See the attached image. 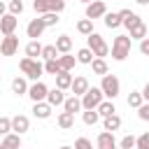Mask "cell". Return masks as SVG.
<instances>
[{"label": "cell", "instance_id": "obj_42", "mask_svg": "<svg viewBox=\"0 0 149 149\" xmlns=\"http://www.w3.org/2000/svg\"><path fill=\"white\" fill-rule=\"evenodd\" d=\"M135 149H149V133H142L137 137V147Z\"/></svg>", "mask_w": 149, "mask_h": 149}, {"label": "cell", "instance_id": "obj_18", "mask_svg": "<svg viewBox=\"0 0 149 149\" xmlns=\"http://www.w3.org/2000/svg\"><path fill=\"white\" fill-rule=\"evenodd\" d=\"M79 109H84L79 95H70V98L65 100V105H63V112H70V114H74V112H79Z\"/></svg>", "mask_w": 149, "mask_h": 149}, {"label": "cell", "instance_id": "obj_44", "mask_svg": "<svg viewBox=\"0 0 149 149\" xmlns=\"http://www.w3.org/2000/svg\"><path fill=\"white\" fill-rule=\"evenodd\" d=\"M140 51H142V54H144V56H149V37H147V40H142V42H140Z\"/></svg>", "mask_w": 149, "mask_h": 149}, {"label": "cell", "instance_id": "obj_32", "mask_svg": "<svg viewBox=\"0 0 149 149\" xmlns=\"http://www.w3.org/2000/svg\"><path fill=\"white\" fill-rule=\"evenodd\" d=\"M58 54H61V51L56 49V44H47L44 51H42V58H44V61H56V58H61Z\"/></svg>", "mask_w": 149, "mask_h": 149}, {"label": "cell", "instance_id": "obj_25", "mask_svg": "<svg viewBox=\"0 0 149 149\" xmlns=\"http://www.w3.org/2000/svg\"><path fill=\"white\" fill-rule=\"evenodd\" d=\"M12 91H14L16 95H26V93L30 91V86L26 84V79H23V77H16V79L12 81Z\"/></svg>", "mask_w": 149, "mask_h": 149}, {"label": "cell", "instance_id": "obj_23", "mask_svg": "<svg viewBox=\"0 0 149 149\" xmlns=\"http://www.w3.org/2000/svg\"><path fill=\"white\" fill-rule=\"evenodd\" d=\"M105 26H107V28H119V26H123L121 14H119V12H116V14H114V12H107V14H105Z\"/></svg>", "mask_w": 149, "mask_h": 149}, {"label": "cell", "instance_id": "obj_43", "mask_svg": "<svg viewBox=\"0 0 149 149\" xmlns=\"http://www.w3.org/2000/svg\"><path fill=\"white\" fill-rule=\"evenodd\" d=\"M137 116H140L142 121H149V102H144V105L137 109Z\"/></svg>", "mask_w": 149, "mask_h": 149}, {"label": "cell", "instance_id": "obj_38", "mask_svg": "<svg viewBox=\"0 0 149 149\" xmlns=\"http://www.w3.org/2000/svg\"><path fill=\"white\" fill-rule=\"evenodd\" d=\"M119 147H121V149H135V147H137V137H133V135H126V137L119 142Z\"/></svg>", "mask_w": 149, "mask_h": 149}, {"label": "cell", "instance_id": "obj_41", "mask_svg": "<svg viewBox=\"0 0 149 149\" xmlns=\"http://www.w3.org/2000/svg\"><path fill=\"white\" fill-rule=\"evenodd\" d=\"M74 149H93V144H91L88 137H79V140L74 142Z\"/></svg>", "mask_w": 149, "mask_h": 149}, {"label": "cell", "instance_id": "obj_5", "mask_svg": "<svg viewBox=\"0 0 149 149\" xmlns=\"http://www.w3.org/2000/svg\"><path fill=\"white\" fill-rule=\"evenodd\" d=\"M102 98H105V93H102V88H88L84 95H81V105H84V109H98L100 107V102H102Z\"/></svg>", "mask_w": 149, "mask_h": 149}, {"label": "cell", "instance_id": "obj_47", "mask_svg": "<svg viewBox=\"0 0 149 149\" xmlns=\"http://www.w3.org/2000/svg\"><path fill=\"white\" fill-rule=\"evenodd\" d=\"M81 2H84V5H91V2H93V0H81Z\"/></svg>", "mask_w": 149, "mask_h": 149}, {"label": "cell", "instance_id": "obj_36", "mask_svg": "<svg viewBox=\"0 0 149 149\" xmlns=\"http://www.w3.org/2000/svg\"><path fill=\"white\" fill-rule=\"evenodd\" d=\"M44 72L56 77V74L61 72V63H58V58H56V61H47V63H44Z\"/></svg>", "mask_w": 149, "mask_h": 149}, {"label": "cell", "instance_id": "obj_2", "mask_svg": "<svg viewBox=\"0 0 149 149\" xmlns=\"http://www.w3.org/2000/svg\"><path fill=\"white\" fill-rule=\"evenodd\" d=\"M130 54V35H116L112 42V58L114 61H126Z\"/></svg>", "mask_w": 149, "mask_h": 149}, {"label": "cell", "instance_id": "obj_14", "mask_svg": "<svg viewBox=\"0 0 149 149\" xmlns=\"http://www.w3.org/2000/svg\"><path fill=\"white\" fill-rule=\"evenodd\" d=\"M88 88H91V86H88V79L79 74V77H74V81H72V88H70V91H72V95H79V98H81Z\"/></svg>", "mask_w": 149, "mask_h": 149}, {"label": "cell", "instance_id": "obj_39", "mask_svg": "<svg viewBox=\"0 0 149 149\" xmlns=\"http://www.w3.org/2000/svg\"><path fill=\"white\" fill-rule=\"evenodd\" d=\"M9 130H14V128H12V119H9V116H2V119H0V133H2V135H9Z\"/></svg>", "mask_w": 149, "mask_h": 149}, {"label": "cell", "instance_id": "obj_4", "mask_svg": "<svg viewBox=\"0 0 149 149\" xmlns=\"http://www.w3.org/2000/svg\"><path fill=\"white\" fill-rule=\"evenodd\" d=\"M86 42H88V49L95 54V58H105V56L109 54V47H107V42L102 40V35L91 33V35L86 37Z\"/></svg>", "mask_w": 149, "mask_h": 149}, {"label": "cell", "instance_id": "obj_37", "mask_svg": "<svg viewBox=\"0 0 149 149\" xmlns=\"http://www.w3.org/2000/svg\"><path fill=\"white\" fill-rule=\"evenodd\" d=\"M7 12L14 14V16L21 14V12H23V2H21V0H9V2H7Z\"/></svg>", "mask_w": 149, "mask_h": 149}, {"label": "cell", "instance_id": "obj_45", "mask_svg": "<svg viewBox=\"0 0 149 149\" xmlns=\"http://www.w3.org/2000/svg\"><path fill=\"white\" fill-rule=\"evenodd\" d=\"M142 95H144V102H149V81L144 84V88H142Z\"/></svg>", "mask_w": 149, "mask_h": 149}, {"label": "cell", "instance_id": "obj_17", "mask_svg": "<svg viewBox=\"0 0 149 149\" xmlns=\"http://www.w3.org/2000/svg\"><path fill=\"white\" fill-rule=\"evenodd\" d=\"M72 81H74V77L70 74V72H65V70H61L58 74H56V86L58 88H72Z\"/></svg>", "mask_w": 149, "mask_h": 149}, {"label": "cell", "instance_id": "obj_49", "mask_svg": "<svg viewBox=\"0 0 149 149\" xmlns=\"http://www.w3.org/2000/svg\"><path fill=\"white\" fill-rule=\"evenodd\" d=\"M63 2H65V0H63Z\"/></svg>", "mask_w": 149, "mask_h": 149}, {"label": "cell", "instance_id": "obj_9", "mask_svg": "<svg viewBox=\"0 0 149 149\" xmlns=\"http://www.w3.org/2000/svg\"><path fill=\"white\" fill-rule=\"evenodd\" d=\"M44 28H47V23H44V19H42V16H40V19H33V21L26 26V35H28L30 40H37V37H42Z\"/></svg>", "mask_w": 149, "mask_h": 149}, {"label": "cell", "instance_id": "obj_20", "mask_svg": "<svg viewBox=\"0 0 149 149\" xmlns=\"http://www.w3.org/2000/svg\"><path fill=\"white\" fill-rule=\"evenodd\" d=\"M12 128L21 135V133H26L28 128H30V121H28V116H23V114H16L14 119H12Z\"/></svg>", "mask_w": 149, "mask_h": 149}, {"label": "cell", "instance_id": "obj_6", "mask_svg": "<svg viewBox=\"0 0 149 149\" xmlns=\"http://www.w3.org/2000/svg\"><path fill=\"white\" fill-rule=\"evenodd\" d=\"M100 88H102L105 98L114 100V98L119 95V88H121V84H119V79H116L114 74H105V77H102V81H100Z\"/></svg>", "mask_w": 149, "mask_h": 149}, {"label": "cell", "instance_id": "obj_1", "mask_svg": "<svg viewBox=\"0 0 149 149\" xmlns=\"http://www.w3.org/2000/svg\"><path fill=\"white\" fill-rule=\"evenodd\" d=\"M19 68H21V72L28 77V79H35V81H40V77H42V72H44V65L37 61V58H21L19 61Z\"/></svg>", "mask_w": 149, "mask_h": 149}, {"label": "cell", "instance_id": "obj_46", "mask_svg": "<svg viewBox=\"0 0 149 149\" xmlns=\"http://www.w3.org/2000/svg\"><path fill=\"white\" fill-rule=\"evenodd\" d=\"M137 5H149V0H135Z\"/></svg>", "mask_w": 149, "mask_h": 149}, {"label": "cell", "instance_id": "obj_16", "mask_svg": "<svg viewBox=\"0 0 149 149\" xmlns=\"http://www.w3.org/2000/svg\"><path fill=\"white\" fill-rule=\"evenodd\" d=\"M0 149H21V135H19V133L5 135L2 142H0Z\"/></svg>", "mask_w": 149, "mask_h": 149}, {"label": "cell", "instance_id": "obj_11", "mask_svg": "<svg viewBox=\"0 0 149 149\" xmlns=\"http://www.w3.org/2000/svg\"><path fill=\"white\" fill-rule=\"evenodd\" d=\"M107 14V7H105V2L102 0H93L91 5H86V19H100V16H105Z\"/></svg>", "mask_w": 149, "mask_h": 149}, {"label": "cell", "instance_id": "obj_40", "mask_svg": "<svg viewBox=\"0 0 149 149\" xmlns=\"http://www.w3.org/2000/svg\"><path fill=\"white\" fill-rule=\"evenodd\" d=\"M42 19H44V23H47V28H49V26H56V23H58V21H61V19H58V14H56V12H51V14H44V16H42Z\"/></svg>", "mask_w": 149, "mask_h": 149}, {"label": "cell", "instance_id": "obj_48", "mask_svg": "<svg viewBox=\"0 0 149 149\" xmlns=\"http://www.w3.org/2000/svg\"><path fill=\"white\" fill-rule=\"evenodd\" d=\"M61 149H74V147H61Z\"/></svg>", "mask_w": 149, "mask_h": 149}, {"label": "cell", "instance_id": "obj_3", "mask_svg": "<svg viewBox=\"0 0 149 149\" xmlns=\"http://www.w3.org/2000/svg\"><path fill=\"white\" fill-rule=\"evenodd\" d=\"M33 9H35L40 16L51 14V12L61 14V12L65 9V2H63V0H33Z\"/></svg>", "mask_w": 149, "mask_h": 149}, {"label": "cell", "instance_id": "obj_28", "mask_svg": "<svg viewBox=\"0 0 149 149\" xmlns=\"http://www.w3.org/2000/svg\"><path fill=\"white\" fill-rule=\"evenodd\" d=\"M58 63H61V70H65V72H70L72 68H74V63H79L74 56H70V54H63L61 58H58Z\"/></svg>", "mask_w": 149, "mask_h": 149}, {"label": "cell", "instance_id": "obj_21", "mask_svg": "<svg viewBox=\"0 0 149 149\" xmlns=\"http://www.w3.org/2000/svg\"><path fill=\"white\" fill-rule=\"evenodd\" d=\"M56 49H58L61 54H70V49H72V37H70V35H58V37H56Z\"/></svg>", "mask_w": 149, "mask_h": 149}, {"label": "cell", "instance_id": "obj_8", "mask_svg": "<svg viewBox=\"0 0 149 149\" xmlns=\"http://www.w3.org/2000/svg\"><path fill=\"white\" fill-rule=\"evenodd\" d=\"M16 23H19V19H16L14 14H9V12H5L2 19H0V30H2V35H5V37H7V35H14Z\"/></svg>", "mask_w": 149, "mask_h": 149}, {"label": "cell", "instance_id": "obj_30", "mask_svg": "<svg viewBox=\"0 0 149 149\" xmlns=\"http://www.w3.org/2000/svg\"><path fill=\"white\" fill-rule=\"evenodd\" d=\"M98 119H100L98 109H84V114H81V121H84L86 126H95V123H98Z\"/></svg>", "mask_w": 149, "mask_h": 149}, {"label": "cell", "instance_id": "obj_34", "mask_svg": "<svg viewBox=\"0 0 149 149\" xmlns=\"http://www.w3.org/2000/svg\"><path fill=\"white\" fill-rule=\"evenodd\" d=\"M119 128H121V119H119L116 114H112V116H107V119H105V130L114 133V130H119Z\"/></svg>", "mask_w": 149, "mask_h": 149}, {"label": "cell", "instance_id": "obj_10", "mask_svg": "<svg viewBox=\"0 0 149 149\" xmlns=\"http://www.w3.org/2000/svg\"><path fill=\"white\" fill-rule=\"evenodd\" d=\"M28 95H30V100L33 102H47V95H49V88L42 84V81H35L33 86H30V91H28Z\"/></svg>", "mask_w": 149, "mask_h": 149}, {"label": "cell", "instance_id": "obj_33", "mask_svg": "<svg viewBox=\"0 0 149 149\" xmlns=\"http://www.w3.org/2000/svg\"><path fill=\"white\" fill-rule=\"evenodd\" d=\"M91 68H93V72H95V74H100V77L109 74V72H107V63H105V58H95V61L91 63Z\"/></svg>", "mask_w": 149, "mask_h": 149}, {"label": "cell", "instance_id": "obj_29", "mask_svg": "<svg viewBox=\"0 0 149 149\" xmlns=\"http://www.w3.org/2000/svg\"><path fill=\"white\" fill-rule=\"evenodd\" d=\"M142 105H144V95H142V91H133V93L128 95V107L140 109Z\"/></svg>", "mask_w": 149, "mask_h": 149}, {"label": "cell", "instance_id": "obj_7", "mask_svg": "<svg viewBox=\"0 0 149 149\" xmlns=\"http://www.w3.org/2000/svg\"><path fill=\"white\" fill-rule=\"evenodd\" d=\"M16 51H19V37H16V35L2 37V42H0V54H2V56H14Z\"/></svg>", "mask_w": 149, "mask_h": 149}, {"label": "cell", "instance_id": "obj_35", "mask_svg": "<svg viewBox=\"0 0 149 149\" xmlns=\"http://www.w3.org/2000/svg\"><path fill=\"white\" fill-rule=\"evenodd\" d=\"M77 30H79L81 35H86V37H88V35L93 33V21H91V19H81V21L77 23Z\"/></svg>", "mask_w": 149, "mask_h": 149}, {"label": "cell", "instance_id": "obj_27", "mask_svg": "<svg viewBox=\"0 0 149 149\" xmlns=\"http://www.w3.org/2000/svg\"><path fill=\"white\" fill-rule=\"evenodd\" d=\"M58 126H61L63 130L72 128V126H74V114H70V112H61V114H58Z\"/></svg>", "mask_w": 149, "mask_h": 149}, {"label": "cell", "instance_id": "obj_31", "mask_svg": "<svg viewBox=\"0 0 149 149\" xmlns=\"http://www.w3.org/2000/svg\"><path fill=\"white\" fill-rule=\"evenodd\" d=\"M130 40H140V42H142V40H147V23H144V21L130 30Z\"/></svg>", "mask_w": 149, "mask_h": 149}, {"label": "cell", "instance_id": "obj_22", "mask_svg": "<svg viewBox=\"0 0 149 149\" xmlns=\"http://www.w3.org/2000/svg\"><path fill=\"white\" fill-rule=\"evenodd\" d=\"M42 51H44V47H42L37 40H30V42L26 44V56H28V58H37V56H42Z\"/></svg>", "mask_w": 149, "mask_h": 149}, {"label": "cell", "instance_id": "obj_24", "mask_svg": "<svg viewBox=\"0 0 149 149\" xmlns=\"http://www.w3.org/2000/svg\"><path fill=\"white\" fill-rule=\"evenodd\" d=\"M77 61H79V63H84V65H91V63L95 61V54H93L88 47H84V49H79V51H77Z\"/></svg>", "mask_w": 149, "mask_h": 149}, {"label": "cell", "instance_id": "obj_19", "mask_svg": "<svg viewBox=\"0 0 149 149\" xmlns=\"http://www.w3.org/2000/svg\"><path fill=\"white\" fill-rule=\"evenodd\" d=\"M33 114L37 119H49L51 116V105L49 102H33Z\"/></svg>", "mask_w": 149, "mask_h": 149}, {"label": "cell", "instance_id": "obj_26", "mask_svg": "<svg viewBox=\"0 0 149 149\" xmlns=\"http://www.w3.org/2000/svg\"><path fill=\"white\" fill-rule=\"evenodd\" d=\"M98 114H100L102 119H107V116L116 114V107H114V102H112V100H102V102H100V107H98Z\"/></svg>", "mask_w": 149, "mask_h": 149}, {"label": "cell", "instance_id": "obj_12", "mask_svg": "<svg viewBox=\"0 0 149 149\" xmlns=\"http://www.w3.org/2000/svg\"><path fill=\"white\" fill-rule=\"evenodd\" d=\"M98 149H116V140H114V133H109V130H102L100 135H98Z\"/></svg>", "mask_w": 149, "mask_h": 149}, {"label": "cell", "instance_id": "obj_15", "mask_svg": "<svg viewBox=\"0 0 149 149\" xmlns=\"http://www.w3.org/2000/svg\"><path fill=\"white\" fill-rule=\"evenodd\" d=\"M65 95H63V88H49V95H47V102L51 105V107H58V105H65Z\"/></svg>", "mask_w": 149, "mask_h": 149}, {"label": "cell", "instance_id": "obj_13", "mask_svg": "<svg viewBox=\"0 0 149 149\" xmlns=\"http://www.w3.org/2000/svg\"><path fill=\"white\" fill-rule=\"evenodd\" d=\"M119 14H121V19H123V26H126L128 30H133L135 26H140V23H142V19H140L135 12H130V9H121Z\"/></svg>", "mask_w": 149, "mask_h": 149}]
</instances>
